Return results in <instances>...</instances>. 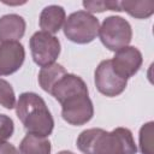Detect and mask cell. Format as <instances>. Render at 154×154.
<instances>
[{
    "instance_id": "obj_1",
    "label": "cell",
    "mask_w": 154,
    "mask_h": 154,
    "mask_svg": "<svg viewBox=\"0 0 154 154\" xmlns=\"http://www.w3.org/2000/svg\"><path fill=\"white\" fill-rule=\"evenodd\" d=\"M77 147L83 154H136L132 132L126 128L106 131L100 128L87 129L77 137Z\"/></svg>"
},
{
    "instance_id": "obj_2",
    "label": "cell",
    "mask_w": 154,
    "mask_h": 154,
    "mask_svg": "<svg viewBox=\"0 0 154 154\" xmlns=\"http://www.w3.org/2000/svg\"><path fill=\"white\" fill-rule=\"evenodd\" d=\"M16 113L28 134L48 137L54 129V119L45 100L36 93H22L16 102Z\"/></svg>"
},
{
    "instance_id": "obj_3",
    "label": "cell",
    "mask_w": 154,
    "mask_h": 154,
    "mask_svg": "<svg viewBox=\"0 0 154 154\" xmlns=\"http://www.w3.org/2000/svg\"><path fill=\"white\" fill-rule=\"evenodd\" d=\"M99 19L83 10L71 13L63 26L64 35L70 41L78 45H85L94 41L99 35Z\"/></svg>"
},
{
    "instance_id": "obj_4",
    "label": "cell",
    "mask_w": 154,
    "mask_h": 154,
    "mask_svg": "<svg viewBox=\"0 0 154 154\" xmlns=\"http://www.w3.org/2000/svg\"><path fill=\"white\" fill-rule=\"evenodd\" d=\"M99 37L107 49L117 52L129 46L132 38V29L125 18L109 16L103 19L99 28Z\"/></svg>"
},
{
    "instance_id": "obj_5",
    "label": "cell",
    "mask_w": 154,
    "mask_h": 154,
    "mask_svg": "<svg viewBox=\"0 0 154 154\" xmlns=\"http://www.w3.org/2000/svg\"><path fill=\"white\" fill-rule=\"evenodd\" d=\"M31 57L36 65L45 67L55 63L60 54V41L46 31H36L29 40Z\"/></svg>"
},
{
    "instance_id": "obj_6",
    "label": "cell",
    "mask_w": 154,
    "mask_h": 154,
    "mask_svg": "<svg viewBox=\"0 0 154 154\" xmlns=\"http://www.w3.org/2000/svg\"><path fill=\"white\" fill-rule=\"evenodd\" d=\"M60 105L63 119L71 125H84L94 116V106L89 94L75 95Z\"/></svg>"
},
{
    "instance_id": "obj_7",
    "label": "cell",
    "mask_w": 154,
    "mask_h": 154,
    "mask_svg": "<svg viewBox=\"0 0 154 154\" xmlns=\"http://www.w3.org/2000/svg\"><path fill=\"white\" fill-rule=\"evenodd\" d=\"M94 81L96 89L102 95L108 97L120 95L128 85V79L122 78L114 72L111 64V59L102 60L97 65L94 73Z\"/></svg>"
},
{
    "instance_id": "obj_8",
    "label": "cell",
    "mask_w": 154,
    "mask_h": 154,
    "mask_svg": "<svg viewBox=\"0 0 154 154\" xmlns=\"http://www.w3.org/2000/svg\"><path fill=\"white\" fill-rule=\"evenodd\" d=\"M142 53L135 46H126L117 51L114 57L111 59L114 72L124 79L135 76L142 66Z\"/></svg>"
},
{
    "instance_id": "obj_9",
    "label": "cell",
    "mask_w": 154,
    "mask_h": 154,
    "mask_svg": "<svg viewBox=\"0 0 154 154\" xmlns=\"http://www.w3.org/2000/svg\"><path fill=\"white\" fill-rule=\"evenodd\" d=\"M25 59V49L19 41H0V76L18 71Z\"/></svg>"
},
{
    "instance_id": "obj_10",
    "label": "cell",
    "mask_w": 154,
    "mask_h": 154,
    "mask_svg": "<svg viewBox=\"0 0 154 154\" xmlns=\"http://www.w3.org/2000/svg\"><path fill=\"white\" fill-rule=\"evenodd\" d=\"M78 94H89L85 82L77 75L73 73H65L52 88L51 95L54 99L63 103L65 100L78 95Z\"/></svg>"
},
{
    "instance_id": "obj_11",
    "label": "cell",
    "mask_w": 154,
    "mask_h": 154,
    "mask_svg": "<svg viewBox=\"0 0 154 154\" xmlns=\"http://www.w3.org/2000/svg\"><path fill=\"white\" fill-rule=\"evenodd\" d=\"M25 19L16 13L0 17V41H18L25 34Z\"/></svg>"
},
{
    "instance_id": "obj_12",
    "label": "cell",
    "mask_w": 154,
    "mask_h": 154,
    "mask_svg": "<svg viewBox=\"0 0 154 154\" xmlns=\"http://www.w3.org/2000/svg\"><path fill=\"white\" fill-rule=\"evenodd\" d=\"M66 20L65 10L59 5H48L46 6L40 14L38 24L42 31L48 34H57Z\"/></svg>"
},
{
    "instance_id": "obj_13",
    "label": "cell",
    "mask_w": 154,
    "mask_h": 154,
    "mask_svg": "<svg viewBox=\"0 0 154 154\" xmlns=\"http://www.w3.org/2000/svg\"><path fill=\"white\" fill-rule=\"evenodd\" d=\"M51 142L47 137L28 134L19 144V154H51Z\"/></svg>"
},
{
    "instance_id": "obj_14",
    "label": "cell",
    "mask_w": 154,
    "mask_h": 154,
    "mask_svg": "<svg viewBox=\"0 0 154 154\" xmlns=\"http://www.w3.org/2000/svg\"><path fill=\"white\" fill-rule=\"evenodd\" d=\"M67 73L65 67L60 64H52L45 67H41L38 72V83L40 87L48 94H51L52 88L55 85V83L65 75Z\"/></svg>"
},
{
    "instance_id": "obj_15",
    "label": "cell",
    "mask_w": 154,
    "mask_h": 154,
    "mask_svg": "<svg viewBox=\"0 0 154 154\" xmlns=\"http://www.w3.org/2000/svg\"><path fill=\"white\" fill-rule=\"evenodd\" d=\"M122 11L128 12L131 17L144 19L154 13V1H120Z\"/></svg>"
},
{
    "instance_id": "obj_16",
    "label": "cell",
    "mask_w": 154,
    "mask_h": 154,
    "mask_svg": "<svg viewBox=\"0 0 154 154\" xmlns=\"http://www.w3.org/2000/svg\"><path fill=\"white\" fill-rule=\"evenodd\" d=\"M153 134H154L153 122H148L141 126L138 141H140V150L142 154H153Z\"/></svg>"
},
{
    "instance_id": "obj_17",
    "label": "cell",
    "mask_w": 154,
    "mask_h": 154,
    "mask_svg": "<svg viewBox=\"0 0 154 154\" xmlns=\"http://www.w3.org/2000/svg\"><path fill=\"white\" fill-rule=\"evenodd\" d=\"M83 6L89 13L103 12V11H117L120 12V1L114 0H93V1H83Z\"/></svg>"
},
{
    "instance_id": "obj_18",
    "label": "cell",
    "mask_w": 154,
    "mask_h": 154,
    "mask_svg": "<svg viewBox=\"0 0 154 154\" xmlns=\"http://www.w3.org/2000/svg\"><path fill=\"white\" fill-rule=\"evenodd\" d=\"M16 95L12 85L6 81L0 78V105L7 109L16 107Z\"/></svg>"
},
{
    "instance_id": "obj_19",
    "label": "cell",
    "mask_w": 154,
    "mask_h": 154,
    "mask_svg": "<svg viewBox=\"0 0 154 154\" xmlns=\"http://www.w3.org/2000/svg\"><path fill=\"white\" fill-rule=\"evenodd\" d=\"M14 131V124L13 120L6 116V114H0V143L6 142Z\"/></svg>"
},
{
    "instance_id": "obj_20",
    "label": "cell",
    "mask_w": 154,
    "mask_h": 154,
    "mask_svg": "<svg viewBox=\"0 0 154 154\" xmlns=\"http://www.w3.org/2000/svg\"><path fill=\"white\" fill-rule=\"evenodd\" d=\"M0 154H19V152L13 144L8 142H2L0 143Z\"/></svg>"
},
{
    "instance_id": "obj_21",
    "label": "cell",
    "mask_w": 154,
    "mask_h": 154,
    "mask_svg": "<svg viewBox=\"0 0 154 154\" xmlns=\"http://www.w3.org/2000/svg\"><path fill=\"white\" fill-rule=\"evenodd\" d=\"M58 154H73V153L70 152V150H61V152H59Z\"/></svg>"
}]
</instances>
